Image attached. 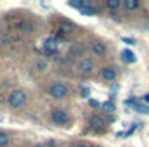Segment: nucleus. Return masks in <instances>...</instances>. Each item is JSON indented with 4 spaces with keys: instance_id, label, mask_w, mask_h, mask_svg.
I'll list each match as a JSON object with an SVG mask.
<instances>
[{
    "instance_id": "obj_16",
    "label": "nucleus",
    "mask_w": 149,
    "mask_h": 147,
    "mask_svg": "<svg viewBox=\"0 0 149 147\" xmlns=\"http://www.w3.org/2000/svg\"><path fill=\"white\" fill-rule=\"evenodd\" d=\"M106 5H108L109 9H118V7L121 5V2H120V0H108Z\"/></svg>"
},
{
    "instance_id": "obj_8",
    "label": "nucleus",
    "mask_w": 149,
    "mask_h": 147,
    "mask_svg": "<svg viewBox=\"0 0 149 147\" xmlns=\"http://www.w3.org/2000/svg\"><path fill=\"white\" fill-rule=\"evenodd\" d=\"M101 74H102V78L106 80V81H114L116 80V71H114V68H102V71H101Z\"/></svg>"
},
{
    "instance_id": "obj_15",
    "label": "nucleus",
    "mask_w": 149,
    "mask_h": 147,
    "mask_svg": "<svg viewBox=\"0 0 149 147\" xmlns=\"http://www.w3.org/2000/svg\"><path fill=\"white\" fill-rule=\"evenodd\" d=\"M7 144H9V135L3 133V132H0V147H5Z\"/></svg>"
},
{
    "instance_id": "obj_1",
    "label": "nucleus",
    "mask_w": 149,
    "mask_h": 147,
    "mask_svg": "<svg viewBox=\"0 0 149 147\" xmlns=\"http://www.w3.org/2000/svg\"><path fill=\"white\" fill-rule=\"evenodd\" d=\"M26 99H28V95H26V92L24 90H12L10 92V95H9V106L10 107H23L24 104H26Z\"/></svg>"
},
{
    "instance_id": "obj_19",
    "label": "nucleus",
    "mask_w": 149,
    "mask_h": 147,
    "mask_svg": "<svg viewBox=\"0 0 149 147\" xmlns=\"http://www.w3.org/2000/svg\"><path fill=\"white\" fill-rule=\"evenodd\" d=\"M88 94H90L88 88H83V90H81V95H83V97H88Z\"/></svg>"
},
{
    "instance_id": "obj_22",
    "label": "nucleus",
    "mask_w": 149,
    "mask_h": 147,
    "mask_svg": "<svg viewBox=\"0 0 149 147\" xmlns=\"http://www.w3.org/2000/svg\"><path fill=\"white\" fill-rule=\"evenodd\" d=\"M76 147H90V146H87V144H80V146H76Z\"/></svg>"
},
{
    "instance_id": "obj_2",
    "label": "nucleus",
    "mask_w": 149,
    "mask_h": 147,
    "mask_svg": "<svg viewBox=\"0 0 149 147\" xmlns=\"http://www.w3.org/2000/svg\"><path fill=\"white\" fill-rule=\"evenodd\" d=\"M94 69H95V64L92 59H81L76 62V71L81 74H90L94 73Z\"/></svg>"
},
{
    "instance_id": "obj_5",
    "label": "nucleus",
    "mask_w": 149,
    "mask_h": 147,
    "mask_svg": "<svg viewBox=\"0 0 149 147\" xmlns=\"http://www.w3.org/2000/svg\"><path fill=\"white\" fill-rule=\"evenodd\" d=\"M57 47H59V42L52 37L47 38V40L43 42V50H45L47 54H56V52H57Z\"/></svg>"
},
{
    "instance_id": "obj_7",
    "label": "nucleus",
    "mask_w": 149,
    "mask_h": 147,
    "mask_svg": "<svg viewBox=\"0 0 149 147\" xmlns=\"http://www.w3.org/2000/svg\"><path fill=\"white\" fill-rule=\"evenodd\" d=\"M90 125L94 128H104L106 126V119L102 116H99V114H94V116H90Z\"/></svg>"
},
{
    "instance_id": "obj_13",
    "label": "nucleus",
    "mask_w": 149,
    "mask_h": 147,
    "mask_svg": "<svg viewBox=\"0 0 149 147\" xmlns=\"http://www.w3.org/2000/svg\"><path fill=\"white\" fill-rule=\"evenodd\" d=\"M135 111H137V112H141V114H148L149 107L146 106V104H135Z\"/></svg>"
},
{
    "instance_id": "obj_17",
    "label": "nucleus",
    "mask_w": 149,
    "mask_h": 147,
    "mask_svg": "<svg viewBox=\"0 0 149 147\" xmlns=\"http://www.w3.org/2000/svg\"><path fill=\"white\" fill-rule=\"evenodd\" d=\"M121 42H125L127 45H135V43H137L134 38H128V37H123V38H121Z\"/></svg>"
},
{
    "instance_id": "obj_11",
    "label": "nucleus",
    "mask_w": 149,
    "mask_h": 147,
    "mask_svg": "<svg viewBox=\"0 0 149 147\" xmlns=\"http://www.w3.org/2000/svg\"><path fill=\"white\" fill-rule=\"evenodd\" d=\"M101 107H102V111H106V112H113V111H116V106H114V102H113V101L104 102Z\"/></svg>"
},
{
    "instance_id": "obj_6",
    "label": "nucleus",
    "mask_w": 149,
    "mask_h": 147,
    "mask_svg": "<svg viewBox=\"0 0 149 147\" xmlns=\"http://www.w3.org/2000/svg\"><path fill=\"white\" fill-rule=\"evenodd\" d=\"M121 61H123V62H127V64H134V62L137 61V57H135V54H134L132 50L123 49V52H121Z\"/></svg>"
},
{
    "instance_id": "obj_4",
    "label": "nucleus",
    "mask_w": 149,
    "mask_h": 147,
    "mask_svg": "<svg viewBox=\"0 0 149 147\" xmlns=\"http://www.w3.org/2000/svg\"><path fill=\"white\" fill-rule=\"evenodd\" d=\"M52 121H54V125H59V126L66 125L68 123V112L64 109H54L52 111Z\"/></svg>"
},
{
    "instance_id": "obj_3",
    "label": "nucleus",
    "mask_w": 149,
    "mask_h": 147,
    "mask_svg": "<svg viewBox=\"0 0 149 147\" xmlns=\"http://www.w3.org/2000/svg\"><path fill=\"white\" fill-rule=\"evenodd\" d=\"M68 92L70 90L64 83H52V87H50V95L54 99H64L68 95Z\"/></svg>"
},
{
    "instance_id": "obj_14",
    "label": "nucleus",
    "mask_w": 149,
    "mask_h": 147,
    "mask_svg": "<svg viewBox=\"0 0 149 147\" xmlns=\"http://www.w3.org/2000/svg\"><path fill=\"white\" fill-rule=\"evenodd\" d=\"M80 14H83V16H94L95 10H94L92 7H81V9H80Z\"/></svg>"
},
{
    "instance_id": "obj_21",
    "label": "nucleus",
    "mask_w": 149,
    "mask_h": 147,
    "mask_svg": "<svg viewBox=\"0 0 149 147\" xmlns=\"http://www.w3.org/2000/svg\"><path fill=\"white\" fill-rule=\"evenodd\" d=\"M144 102H149V94L148 95H144Z\"/></svg>"
},
{
    "instance_id": "obj_10",
    "label": "nucleus",
    "mask_w": 149,
    "mask_h": 147,
    "mask_svg": "<svg viewBox=\"0 0 149 147\" xmlns=\"http://www.w3.org/2000/svg\"><path fill=\"white\" fill-rule=\"evenodd\" d=\"M139 5H141L139 0H125V2H123V7H125L127 10H135V9H139Z\"/></svg>"
},
{
    "instance_id": "obj_18",
    "label": "nucleus",
    "mask_w": 149,
    "mask_h": 147,
    "mask_svg": "<svg viewBox=\"0 0 149 147\" xmlns=\"http://www.w3.org/2000/svg\"><path fill=\"white\" fill-rule=\"evenodd\" d=\"M61 30H63L64 33H70V31H71V24H66V23H63V24H61Z\"/></svg>"
},
{
    "instance_id": "obj_12",
    "label": "nucleus",
    "mask_w": 149,
    "mask_h": 147,
    "mask_svg": "<svg viewBox=\"0 0 149 147\" xmlns=\"http://www.w3.org/2000/svg\"><path fill=\"white\" fill-rule=\"evenodd\" d=\"M21 30L26 31V33H30V31H33V24H31L30 21H23V23H21Z\"/></svg>"
},
{
    "instance_id": "obj_23",
    "label": "nucleus",
    "mask_w": 149,
    "mask_h": 147,
    "mask_svg": "<svg viewBox=\"0 0 149 147\" xmlns=\"http://www.w3.org/2000/svg\"><path fill=\"white\" fill-rule=\"evenodd\" d=\"M35 147H45V146H35Z\"/></svg>"
},
{
    "instance_id": "obj_20",
    "label": "nucleus",
    "mask_w": 149,
    "mask_h": 147,
    "mask_svg": "<svg viewBox=\"0 0 149 147\" xmlns=\"http://www.w3.org/2000/svg\"><path fill=\"white\" fill-rule=\"evenodd\" d=\"M90 106H92V107H99V102L94 101V99H90Z\"/></svg>"
},
{
    "instance_id": "obj_9",
    "label": "nucleus",
    "mask_w": 149,
    "mask_h": 147,
    "mask_svg": "<svg viewBox=\"0 0 149 147\" xmlns=\"http://www.w3.org/2000/svg\"><path fill=\"white\" fill-rule=\"evenodd\" d=\"M92 52H94L95 55H104V54H106V47H104V43H101V42H94V43H92Z\"/></svg>"
}]
</instances>
